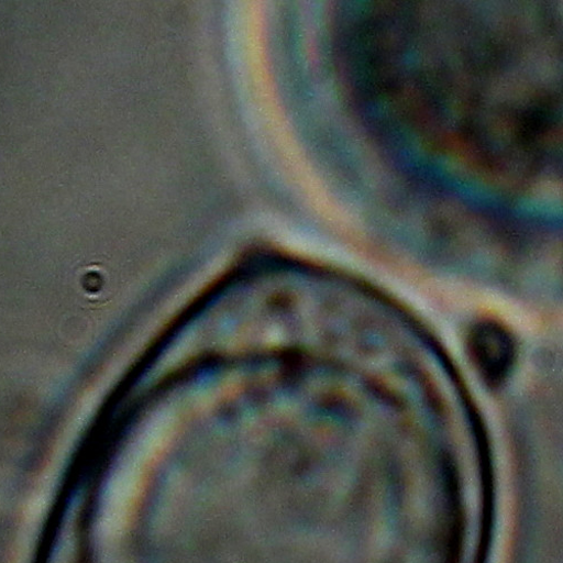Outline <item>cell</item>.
Listing matches in <instances>:
<instances>
[{
  "label": "cell",
  "instance_id": "1",
  "mask_svg": "<svg viewBox=\"0 0 563 563\" xmlns=\"http://www.w3.org/2000/svg\"><path fill=\"white\" fill-rule=\"evenodd\" d=\"M471 351L486 382L500 384L508 374L515 356L512 340L503 328L482 324L471 338Z\"/></svg>",
  "mask_w": 563,
  "mask_h": 563
}]
</instances>
